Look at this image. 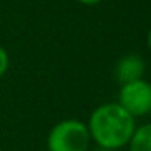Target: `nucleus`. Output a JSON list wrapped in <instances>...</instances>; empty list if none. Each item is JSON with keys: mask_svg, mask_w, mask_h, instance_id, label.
<instances>
[{"mask_svg": "<svg viewBox=\"0 0 151 151\" xmlns=\"http://www.w3.org/2000/svg\"><path fill=\"white\" fill-rule=\"evenodd\" d=\"M76 2L81 5H86V7H94V5H99L104 0H76Z\"/></svg>", "mask_w": 151, "mask_h": 151, "instance_id": "nucleus-7", "label": "nucleus"}, {"mask_svg": "<svg viewBox=\"0 0 151 151\" xmlns=\"http://www.w3.org/2000/svg\"><path fill=\"white\" fill-rule=\"evenodd\" d=\"M86 127L98 148L115 151L128 145L137 122L119 102H104L91 112Z\"/></svg>", "mask_w": 151, "mask_h": 151, "instance_id": "nucleus-1", "label": "nucleus"}, {"mask_svg": "<svg viewBox=\"0 0 151 151\" xmlns=\"http://www.w3.org/2000/svg\"><path fill=\"white\" fill-rule=\"evenodd\" d=\"M146 44H148V49H150V52H151V28L146 34Z\"/></svg>", "mask_w": 151, "mask_h": 151, "instance_id": "nucleus-8", "label": "nucleus"}, {"mask_svg": "<svg viewBox=\"0 0 151 151\" xmlns=\"http://www.w3.org/2000/svg\"><path fill=\"white\" fill-rule=\"evenodd\" d=\"M127 146L128 151H151V122L135 128Z\"/></svg>", "mask_w": 151, "mask_h": 151, "instance_id": "nucleus-5", "label": "nucleus"}, {"mask_svg": "<svg viewBox=\"0 0 151 151\" xmlns=\"http://www.w3.org/2000/svg\"><path fill=\"white\" fill-rule=\"evenodd\" d=\"M145 72H146V63L143 57L133 52L120 57L114 67V76L120 85L143 78Z\"/></svg>", "mask_w": 151, "mask_h": 151, "instance_id": "nucleus-4", "label": "nucleus"}, {"mask_svg": "<svg viewBox=\"0 0 151 151\" xmlns=\"http://www.w3.org/2000/svg\"><path fill=\"white\" fill-rule=\"evenodd\" d=\"M8 67H10V57L8 52L4 46H0V78L8 72Z\"/></svg>", "mask_w": 151, "mask_h": 151, "instance_id": "nucleus-6", "label": "nucleus"}, {"mask_svg": "<svg viewBox=\"0 0 151 151\" xmlns=\"http://www.w3.org/2000/svg\"><path fill=\"white\" fill-rule=\"evenodd\" d=\"M91 143L88 127L78 119L60 120L47 135V151H88Z\"/></svg>", "mask_w": 151, "mask_h": 151, "instance_id": "nucleus-2", "label": "nucleus"}, {"mask_svg": "<svg viewBox=\"0 0 151 151\" xmlns=\"http://www.w3.org/2000/svg\"><path fill=\"white\" fill-rule=\"evenodd\" d=\"M117 102L135 119L151 114V83L145 78L124 83Z\"/></svg>", "mask_w": 151, "mask_h": 151, "instance_id": "nucleus-3", "label": "nucleus"}]
</instances>
